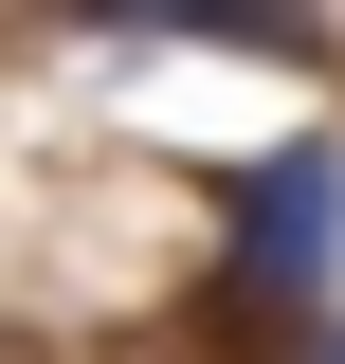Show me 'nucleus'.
<instances>
[{
  "label": "nucleus",
  "instance_id": "f03ea898",
  "mask_svg": "<svg viewBox=\"0 0 345 364\" xmlns=\"http://www.w3.org/2000/svg\"><path fill=\"white\" fill-rule=\"evenodd\" d=\"M91 18H164V37H236V55L291 37V0H91Z\"/></svg>",
  "mask_w": 345,
  "mask_h": 364
},
{
  "label": "nucleus",
  "instance_id": "f257e3e1",
  "mask_svg": "<svg viewBox=\"0 0 345 364\" xmlns=\"http://www.w3.org/2000/svg\"><path fill=\"white\" fill-rule=\"evenodd\" d=\"M345 255V146H273L236 164V310H309Z\"/></svg>",
  "mask_w": 345,
  "mask_h": 364
},
{
  "label": "nucleus",
  "instance_id": "7ed1b4c3",
  "mask_svg": "<svg viewBox=\"0 0 345 364\" xmlns=\"http://www.w3.org/2000/svg\"><path fill=\"white\" fill-rule=\"evenodd\" d=\"M291 364H345V328H309V346H291Z\"/></svg>",
  "mask_w": 345,
  "mask_h": 364
}]
</instances>
